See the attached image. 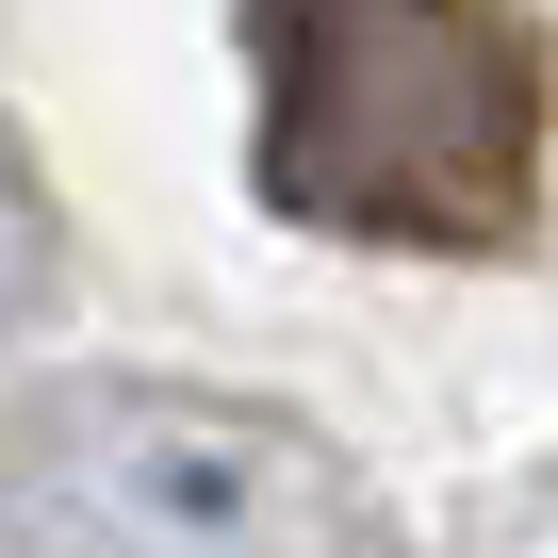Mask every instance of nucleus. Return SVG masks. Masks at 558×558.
<instances>
[{"label":"nucleus","instance_id":"nucleus-3","mask_svg":"<svg viewBox=\"0 0 558 558\" xmlns=\"http://www.w3.org/2000/svg\"><path fill=\"white\" fill-rule=\"evenodd\" d=\"M34 296H50V181L0 132V329H34Z\"/></svg>","mask_w":558,"mask_h":558},{"label":"nucleus","instance_id":"nucleus-2","mask_svg":"<svg viewBox=\"0 0 558 558\" xmlns=\"http://www.w3.org/2000/svg\"><path fill=\"white\" fill-rule=\"evenodd\" d=\"M0 558H395V509L263 395L50 378L0 411Z\"/></svg>","mask_w":558,"mask_h":558},{"label":"nucleus","instance_id":"nucleus-1","mask_svg":"<svg viewBox=\"0 0 558 558\" xmlns=\"http://www.w3.org/2000/svg\"><path fill=\"white\" fill-rule=\"evenodd\" d=\"M246 181L279 230L509 263L542 246L558 50L525 0H246Z\"/></svg>","mask_w":558,"mask_h":558}]
</instances>
